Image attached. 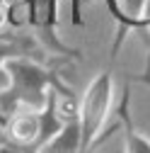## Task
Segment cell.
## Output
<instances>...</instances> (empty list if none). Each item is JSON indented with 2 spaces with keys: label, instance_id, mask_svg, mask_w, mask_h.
Returning a JSON list of instances; mask_svg holds the SVG:
<instances>
[{
  "label": "cell",
  "instance_id": "52a82bcc",
  "mask_svg": "<svg viewBox=\"0 0 150 153\" xmlns=\"http://www.w3.org/2000/svg\"><path fill=\"white\" fill-rule=\"evenodd\" d=\"M36 153H82V131L78 122V112L63 114V126Z\"/></svg>",
  "mask_w": 150,
  "mask_h": 153
},
{
  "label": "cell",
  "instance_id": "ba28073f",
  "mask_svg": "<svg viewBox=\"0 0 150 153\" xmlns=\"http://www.w3.org/2000/svg\"><path fill=\"white\" fill-rule=\"evenodd\" d=\"M116 122L124 131V153H150V139L133 126V117H131V105H128V88L121 95V102L116 109Z\"/></svg>",
  "mask_w": 150,
  "mask_h": 153
},
{
  "label": "cell",
  "instance_id": "277c9868",
  "mask_svg": "<svg viewBox=\"0 0 150 153\" xmlns=\"http://www.w3.org/2000/svg\"><path fill=\"white\" fill-rule=\"evenodd\" d=\"M111 100H114V80L111 73H99L92 80L82 95V100L78 105V122L82 131V153H92L104 139L102 129L107 124Z\"/></svg>",
  "mask_w": 150,
  "mask_h": 153
},
{
  "label": "cell",
  "instance_id": "6da1fadb",
  "mask_svg": "<svg viewBox=\"0 0 150 153\" xmlns=\"http://www.w3.org/2000/svg\"><path fill=\"white\" fill-rule=\"evenodd\" d=\"M7 85L0 92V114L10 117L15 109H41L51 92L61 97H73V90L61 78V68H49L36 59L15 56L5 61Z\"/></svg>",
  "mask_w": 150,
  "mask_h": 153
},
{
  "label": "cell",
  "instance_id": "30bf717a",
  "mask_svg": "<svg viewBox=\"0 0 150 153\" xmlns=\"http://www.w3.org/2000/svg\"><path fill=\"white\" fill-rule=\"evenodd\" d=\"M3 143H5V117L0 114V148H3Z\"/></svg>",
  "mask_w": 150,
  "mask_h": 153
},
{
  "label": "cell",
  "instance_id": "8992f818",
  "mask_svg": "<svg viewBox=\"0 0 150 153\" xmlns=\"http://www.w3.org/2000/svg\"><path fill=\"white\" fill-rule=\"evenodd\" d=\"M15 56H27V59H36L44 61L46 51L41 49V44L34 39L32 34L24 32H0V92L7 85V73H5V61L15 59Z\"/></svg>",
  "mask_w": 150,
  "mask_h": 153
},
{
  "label": "cell",
  "instance_id": "7a4b0ae2",
  "mask_svg": "<svg viewBox=\"0 0 150 153\" xmlns=\"http://www.w3.org/2000/svg\"><path fill=\"white\" fill-rule=\"evenodd\" d=\"M61 92H51L41 109H15L5 117V143L0 153H36L56 131L63 126L58 105Z\"/></svg>",
  "mask_w": 150,
  "mask_h": 153
},
{
  "label": "cell",
  "instance_id": "8fae6325",
  "mask_svg": "<svg viewBox=\"0 0 150 153\" xmlns=\"http://www.w3.org/2000/svg\"><path fill=\"white\" fill-rule=\"evenodd\" d=\"M80 3V7H85V5H90V3H95V0H78Z\"/></svg>",
  "mask_w": 150,
  "mask_h": 153
},
{
  "label": "cell",
  "instance_id": "3957f363",
  "mask_svg": "<svg viewBox=\"0 0 150 153\" xmlns=\"http://www.w3.org/2000/svg\"><path fill=\"white\" fill-rule=\"evenodd\" d=\"M7 22L29 27V34L41 49L56 59H80V51L58 36V0H7Z\"/></svg>",
  "mask_w": 150,
  "mask_h": 153
},
{
  "label": "cell",
  "instance_id": "9c48e42d",
  "mask_svg": "<svg viewBox=\"0 0 150 153\" xmlns=\"http://www.w3.org/2000/svg\"><path fill=\"white\" fill-rule=\"evenodd\" d=\"M7 22V0H0V27Z\"/></svg>",
  "mask_w": 150,
  "mask_h": 153
},
{
  "label": "cell",
  "instance_id": "5b68a950",
  "mask_svg": "<svg viewBox=\"0 0 150 153\" xmlns=\"http://www.w3.org/2000/svg\"><path fill=\"white\" fill-rule=\"evenodd\" d=\"M104 3L116 22V34H114V44H111V59H116L126 36L131 32H140L150 0H104Z\"/></svg>",
  "mask_w": 150,
  "mask_h": 153
}]
</instances>
